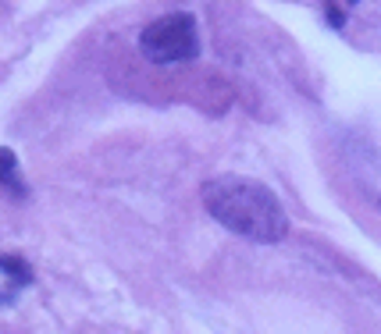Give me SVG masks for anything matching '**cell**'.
I'll use <instances>...</instances> for the list:
<instances>
[{
	"mask_svg": "<svg viewBox=\"0 0 381 334\" xmlns=\"http://www.w3.org/2000/svg\"><path fill=\"white\" fill-rule=\"evenodd\" d=\"M15 163H18V156L8 146H0V182H4L8 189H15V192H22V182L15 178Z\"/></svg>",
	"mask_w": 381,
	"mask_h": 334,
	"instance_id": "cell-4",
	"label": "cell"
},
{
	"mask_svg": "<svg viewBox=\"0 0 381 334\" xmlns=\"http://www.w3.org/2000/svg\"><path fill=\"white\" fill-rule=\"evenodd\" d=\"M139 50L153 65H179L193 61L200 53V36H196V18L189 11H175L150 22L139 32Z\"/></svg>",
	"mask_w": 381,
	"mask_h": 334,
	"instance_id": "cell-2",
	"label": "cell"
},
{
	"mask_svg": "<svg viewBox=\"0 0 381 334\" xmlns=\"http://www.w3.org/2000/svg\"><path fill=\"white\" fill-rule=\"evenodd\" d=\"M0 274L15 277V281H22V285H32V267L25 260H18V256H0Z\"/></svg>",
	"mask_w": 381,
	"mask_h": 334,
	"instance_id": "cell-3",
	"label": "cell"
},
{
	"mask_svg": "<svg viewBox=\"0 0 381 334\" xmlns=\"http://www.w3.org/2000/svg\"><path fill=\"white\" fill-rule=\"evenodd\" d=\"M324 18H328V25H335V29H342V22H346V18H342V11H339L335 4L324 8Z\"/></svg>",
	"mask_w": 381,
	"mask_h": 334,
	"instance_id": "cell-5",
	"label": "cell"
},
{
	"mask_svg": "<svg viewBox=\"0 0 381 334\" xmlns=\"http://www.w3.org/2000/svg\"><path fill=\"white\" fill-rule=\"evenodd\" d=\"M203 206L217 225L250 239V242H282L289 232V217L267 185L239 175H221L203 185Z\"/></svg>",
	"mask_w": 381,
	"mask_h": 334,
	"instance_id": "cell-1",
	"label": "cell"
}]
</instances>
